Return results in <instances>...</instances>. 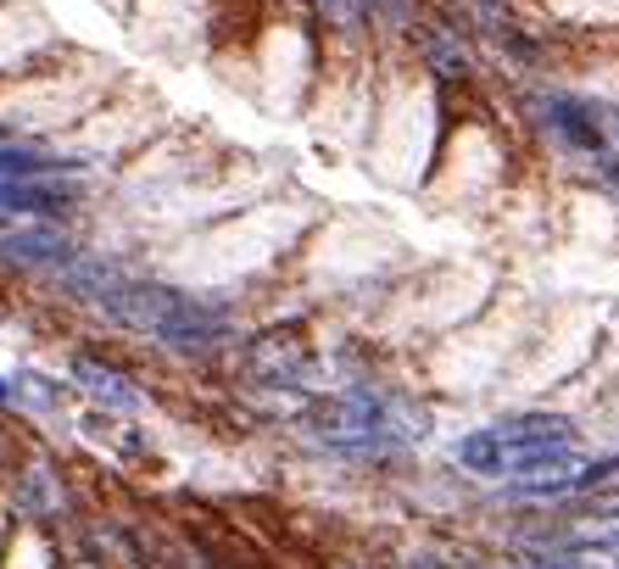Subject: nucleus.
<instances>
[{
    "mask_svg": "<svg viewBox=\"0 0 619 569\" xmlns=\"http://www.w3.org/2000/svg\"><path fill=\"white\" fill-rule=\"evenodd\" d=\"M73 385H79V391H90L96 402L118 408V413H135V408H140L135 380H124V374H118V369H107L101 357H73Z\"/></svg>",
    "mask_w": 619,
    "mask_h": 569,
    "instance_id": "obj_6",
    "label": "nucleus"
},
{
    "mask_svg": "<svg viewBox=\"0 0 619 569\" xmlns=\"http://www.w3.org/2000/svg\"><path fill=\"white\" fill-rule=\"evenodd\" d=\"M563 452H569V424L547 413H524L480 430L463 447V463L480 474H547L563 463Z\"/></svg>",
    "mask_w": 619,
    "mask_h": 569,
    "instance_id": "obj_1",
    "label": "nucleus"
},
{
    "mask_svg": "<svg viewBox=\"0 0 619 569\" xmlns=\"http://www.w3.org/2000/svg\"><path fill=\"white\" fill-rule=\"evenodd\" d=\"M413 40H419V62L430 79H458V85L474 79V57H469V40L458 29L430 23V29H413Z\"/></svg>",
    "mask_w": 619,
    "mask_h": 569,
    "instance_id": "obj_5",
    "label": "nucleus"
},
{
    "mask_svg": "<svg viewBox=\"0 0 619 569\" xmlns=\"http://www.w3.org/2000/svg\"><path fill=\"white\" fill-rule=\"evenodd\" d=\"M357 7H363V23L385 40L419 29V0H357Z\"/></svg>",
    "mask_w": 619,
    "mask_h": 569,
    "instance_id": "obj_7",
    "label": "nucleus"
},
{
    "mask_svg": "<svg viewBox=\"0 0 619 569\" xmlns=\"http://www.w3.org/2000/svg\"><path fill=\"white\" fill-rule=\"evenodd\" d=\"M85 168H90V157L51 151V146H40V140L0 135V179H79Z\"/></svg>",
    "mask_w": 619,
    "mask_h": 569,
    "instance_id": "obj_4",
    "label": "nucleus"
},
{
    "mask_svg": "<svg viewBox=\"0 0 619 569\" xmlns=\"http://www.w3.org/2000/svg\"><path fill=\"white\" fill-rule=\"evenodd\" d=\"M73 252H79V241L68 235V224H18L0 235V268H18V274L51 279Z\"/></svg>",
    "mask_w": 619,
    "mask_h": 569,
    "instance_id": "obj_3",
    "label": "nucleus"
},
{
    "mask_svg": "<svg viewBox=\"0 0 619 569\" xmlns=\"http://www.w3.org/2000/svg\"><path fill=\"white\" fill-rule=\"evenodd\" d=\"M85 207V179H0V218L68 224Z\"/></svg>",
    "mask_w": 619,
    "mask_h": 569,
    "instance_id": "obj_2",
    "label": "nucleus"
},
{
    "mask_svg": "<svg viewBox=\"0 0 619 569\" xmlns=\"http://www.w3.org/2000/svg\"><path fill=\"white\" fill-rule=\"evenodd\" d=\"M12 402H18V385H12V380H0V408H12Z\"/></svg>",
    "mask_w": 619,
    "mask_h": 569,
    "instance_id": "obj_8",
    "label": "nucleus"
}]
</instances>
